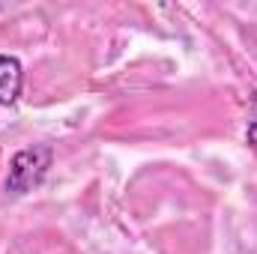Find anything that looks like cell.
Instances as JSON below:
<instances>
[{"mask_svg":"<svg viewBox=\"0 0 257 254\" xmlns=\"http://www.w3.org/2000/svg\"><path fill=\"white\" fill-rule=\"evenodd\" d=\"M51 147H30L15 153L12 165H9V177H6V189L12 194H27L33 191L48 174L51 168Z\"/></svg>","mask_w":257,"mask_h":254,"instance_id":"6da1fadb","label":"cell"},{"mask_svg":"<svg viewBox=\"0 0 257 254\" xmlns=\"http://www.w3.org/2000/svg\"><path fill=\"white\" fill-rule=\"evenodd\" d=\"M24 87V69L18 63V57L0 54V105H15Z\"/></svg>","mask_w":257,"mask_h":254,"instance_id":"7a4b0ae2","label":"cell"},{"mask_svg":"<svg viewBox=\"0 0 257 254\" xmlns=\"http://www.w3.org/2000/svg\"><path fill=\"white\" fill-rule=\"evenodd\" d=\"M248 144L254 147V153H257V120H251V126H248Z\"/></svg>","mask_w":257,"mask_h":254,"instance_id":"3957f363","label":"cell"}]
</instances>
